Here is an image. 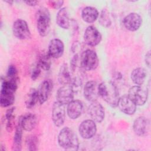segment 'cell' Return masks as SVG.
Instances as JSON below:
<instances>
[{"mask_svg":"<svg viewBox=\"0 0 151 151\" xmlns=\"http://www.w3.org/2000/svg\"><path fill=\"white\" fill-rule=\"evenodd\" d=\"M56 23L61 28L67 29L70 27V20L67 8L60 9L56 15Z\"/></svg>","mask_w":151,"mask_h":151,"instance_id":"cell-20","label":"cell"},{"mask_svg":"<svg viewBox=\"0 0 151 151\" xmlns=\"http://www.w3.org/2000/svg\"><path fill=\"white\" fill-rule=\"evenodd\" d=\"M83 94L84 98L91 102L97 101L99 94V84L94 80L87 81L84 87Z\"/></svg>","mask_w":151,"mask_h":151,"instance_id":"cell-14","label":"cell"},{"mask_svg":"<svg viewBox=\"0 0 151 151\" xmlns=\"http://www.w3.org/2000/svg\"><path fill=\"white\" fill-rule=\"evenodd\" d=\"M37 102H38L37 90L35 88H31L29 90L25 97V106L27 109H32L35 106Z\"/></svg>","mask_w":151,"mask_h":151,"instance_id":"cell-26","label":"cell"},{"mask_svg":"<svg viewBox=\"0 0 151 151\" xmlns=\"http://www.w3.org/2000/svg\"><path fill=\"white\" fill-rule=\"evenodd\" d=\"M84 40L86 44L94 47L97 45L101 40V35L100 31L94 26L87 27L84 33Z\"/></svg>","mask_w":151,"mask_h":151,"instance_id":"cell-12","label":"cell"},{"mask_svg":"<svg viewBox=\"0 0 151 151\" xmlns=\"http://www.w3.org/2000/svg\"><path fill=\"white\" fill-rule=\"evenodd\" d=\"M23 130L30 132L37 125V117L32 113H27L21 116L18 120Z\"/></svg>","mask_w":151,"mask_h":151,"instance_id":"cell-19","label":"cell"},{"mask_svg":"<svg viewBox=\"0 0 151 151\" xmlns=\"http://www.w3.org/2000/svg\"><path fill=\"white\" fill-rule=\"evenodd\" d=\"M99 22L101 25L107 28L110 26L111 24L109 12L106 9H103L99 15Z\"/></svg>","mask_w":151,"mask_h":151,"instance_id":"cell-30","label":"cell"},{"mask_svg":"<svg viewBox=\"0 0 151 151\" xmlns=\"http://www.w3.org/2000/svg\"><path fill=\"white\" fill-rule=\"evenodd\" d=\"M78 132L81 137L85 139H89L94 136L97 132L96 122L91 119L83 121L78 127Z\"/></svg>","mask_w":151,"mask_h":151,"instance_id":"cell-10","label":"cell"},{"mask_svg":"<svg viewBox=\"0 0 151 151\" xmlns=\"http://www.w3.org/2000/svg\"><path fill=\"white\" fill-rule=\"evenodd\" d=\"M25 3H26L28 5L31 6H36L38 4V1H25Z\"/></svg>","mask_w":151,"mask_h":151,"instance_id":"cell-35","label":"cell"},{"mask_svg":"<svg viewBox=\"0 0 151 151\" xmlns=\"http://www.w3.org/2000/svg\"><path fill=\"white\" fill-rule=\"evenodd\" d=\"M12 32L14 35L19 40H28L31 37L27 22L22 19H18L14 21L12 25Z\"/></svg>","mask_w":151,"mask_h":151,"instance_id":"cell-6","label":"cell"},{"mask_svg":"<svg viewBox=\"0 0 151 151\" xmlns=\"http://www.w3.org/2000/svg\"><path fill=\"white\" fill-rule=\"evenodd\" d=\"M41 72V68L37 65V66L33 69L31 74V78L33 81H35L37 80L38 77L40 76Z\"/></svg>","mask_w":151,"mask_h":151,"instance_id":"cell-32","label":"cell"},{"mask_svg":"<svg viewBox=\"0 0 151 151\" xmlns=\"http://www.w3.org/2000/svg\"><path fill=\"white\" fill-rule=\"evenodd\" d=\"M22 130L20 123L18 122L15 130V134L13 138L12 150L15 151H19L22 149Z\"/></svg>","mask_w":151,"mask_h":151,"instance_id":"cell-24","label":"cell"},{"mask_svg":"<svg viewBox=\"0 0 151 151\" xmlns=\"http://www.w3.org/2000/svg\"><path fill=\"white\" fill-rule=\"evenodd\" d=\"M150 51H148L146 54H145V61L146 64L147 65V67H150Z\"/></svg>","mask_w":151,"mask_h":151,"instance_id":"cell-34","label":"cell"},{"mask_svg":"<svg viewBox=\"0 0 151 151\" xmlns=\"http://www.w3.org/2000/svg\"><path fill=\"white\" fill-rule=\"evenodd\" d=\"M49 5L54 9H61L64 4L63 1H49L48 2Z\"/></svg>","mask_w":151,"mask_h":151,"instance_id":"cell-33","label":"cell"},{"mask_svg":"<svg viewBox=\"0 0 151 151\" xmlns=\"http://www.w3.org/2000/svg\"><path fill=\"white\" fill-rule=\"evenodd\" d=\"M52 89V83L50 80H45L40 84L37 90L38 103L40 104H42L48 100Z\"/></svg>","mask_w":151,"mask_h":151,"instance_id":"cell-17","label":"cell"},{"mask_svg":"<svg viewBox=\"0 0 151 151\" xmlns=\"http://www.w3.org/2000/svg\"><path fill=\"white\" fill-rule=\"evenodd\" d=\"M146 71L145 68L142 67H137L133 69L130 74L132 81L136 84L142 85L146 78Z\"/></svg>","mask_w":151,"mask_h":151,"instance_id":"cell-23","label":"cell"},{"mask_svg":"<svg viewBox=\"0 0 151 151\" xmlns=\"http://www.w3.org/2000/svg\"><path fill=\"white\" fill-rule=\"evenodd\" d=\"M87 112L91 120L96 123H101L105 117L104 109L97 101L91 102L88 107Z\"/></svg>","mask_w":151,"mask_h":151,"instance_id":"cell-11","label":"cell"},{"mask_svg":"<svg viewBox=\"0 0 151 151\" xmlns=\"http://www.w3.org/2000/svg\"><path fill=\"white\" fill-rule=\"evenodd\" d=\"M15 101L14 93L1 90L0 105L2 107H7L11 106Z\"/></svg>","mask_w":151,"mask_h":151,"instance_id":"cell-25","label":"cell"},{"mask_svg":"<svg viewBox=\"0 0 151 151\" xmlns=\"http://www.w3.org/2000/svg\"><path fill=\"white\" fill-rule=\"evenodd\" d=\"M37 28L41 37L47 36L51 28V15L50 11L45 7L40 8L36 13Z\"/></svg>","mask_w":151,"mask_h":151,"instance_id":"cell-3","label":"cell"},{"mask_svg":"<svg viewBox=\"0 0 151 151\" xmlns=\"http://www.w3.org/2000/svg\"><path fill=\"white\" fill-rule=\"evenodd\" d=\"M25 145L28 150H37L38 146V139L37 137L35 135L28 136L25 139Z\"/></svg>","mask_w":151,"mask_h":151,"instance_id":"cell-29","label":"cell"},{"mask_svg":"<svg viewBox=\"0 0 151 151\" xmlns=\"http://www.w3.org/2000/svg\"><path fill=\"white\" fill-rule=\"evenodd\" d=\"M123 24L126 29L130 31H135L140 27L142 24V18L139 14L131 12L123 18Z\"/></svg>","mask_w":151,"mask_h":151,"instance_id":"cell-13","label":"cell"},{"mask_svg":"<svg viewBox=\"0 0 151 151\" xmlns=\"http://www.w3.org/2000/svg\"><path fill=\"white\" fill-rule=\"evenodd\" d=\"M99 94L111 107H117L120 96L118 88L114 82L106 81L99 84Z\"/></svg>","mask_w":151,"mask_h":151,"instance_id":"cell-1","label":"cell"},{"mask_svg":"<svg viewBox=\"0 0 151 151\" xmlns=\"http://www.w3.org/2000/svg\"><path fill=\"white\" fill-rule=\"evenodd\" d=\"M83 111V104L80 100H73L67 104V113L71 119L79 117Z\"/></svg>","mask_w":151,"mask_h":151,"instance_id":"cell-18","label":"cell"},{"mask_svg":"<svg viewBox=\"0 0 151 151\" xmlns=\"http://www.w3.org/2000/svg\"><path fill=\"white\" fill-rule=\"evenodd\" d=\"M52 120L57 127L62 126L65 120V105L56 101L54 103L52 109Z\"/></svg>","mask_w":151,"mask_h":151,"instance_id":"cell-7","label":"cell"},{"mask_svg":"<svg viewBox=\"0 0 151 151\" xmlns=\"http://www.w3.org/2000/svg\"><path fill=\"white\" fill-rule=\"evenodd\" d=\"M117 106L124 114L132 115L135 113L137 106L129 98L127 94H125L119 97Z\"/></svg>","mask_w":151,"mask_h":151,"instance_id":"cell-15","label":"cell"},{"mask_svg":"<svg viewBox=\"0 0 151 151\" xmlns=\"http://www.w3.org/2000/svg\"><path fill=\"white\" fill-rule=\"evenodd\" d=\"M127 96L136 106H142L145 104L148 97L147 88L139 85L131 87Z\"/></svg>","mask_w":151,"mask_h":151,"instance_id":"cell-5","label":"cell"},{"mask_svg":"<svg viewBox=\"0 0 151 151\" xmlns=\"http://www.w3.org/2000/svg\"><path fill=\"white\" fill-rule=\"evenodd\" d=\"M99 16L98 10L93 6H86L81 11V18L87 23H93Z\"/></svg>","mask_w":151,"mask_h":151,"instance_id":"cell-21","label":"cell"},{"mask_svg":"<svg viewBox=\"0 0 151 151\" xmlns=\"http://www.w3.org/2000/svg\"><path fill=\"white\" fill-rule=\"evenodd\" d=\"M6 75L8 79H15V80L18 79V71L15 65H10L8 66Z\"/></svg>","mask_w":151,"mask_h":151,"instance_id":"cell-31","label":"cell"},{"mask_svg":"<svg viewBox=\"0 0 151 151\" xmlns=\"http://www.w3.org/2000/svg\"><path fill=\"white\" fill-rule=\"evenodd\" d=\"M75 93L76 92L70 84L64 85L57 91V101L65 106L67 105L73 100Z\"/></svg>","mask_w":151,"mask_h":151,"instance_id":"cell-9","label":"cell"},{"mask_svg":"<svg viewBox=\"0 0 151 151\" xmlns=\"http://www.w3.org/2000/svg\"><path fill=\"white\" fill-rule=\"evenodd\" d=\"M71 78L68 65L66 63L63 64L60 68L58 74L57 79L58 83L63 86L68 84L71 82Z\"/></svg>","mask_w":151,"mask_h":151,"instance_id":"cell-22","label":"cell"},{"mask_svg":"<svg viewBox=\"0 0 151 151\" xmlns=\"http://www.w3.org/2000/svg\"><path fill=\"white\" fill-rule=\"evenodd\" d=\"M5 2H7V3H8L10 5H12V3H13V1H6Z\"/></svg>","mask_w":151,"mask_h":151,"instance_id":"cell-36","label":"cell"},{"mask_svg":"<svg viewBox=\"0 0 151 151\" xmlns=\"http://www.w3.org/2000/svg\"><path fill=\"white\" fill-rule=\"evenodd\" d=\"M15 109V107L8 109L6 110L5 115V119L6 120V129L9 133L12 132L15 126V115L14 114Z\"/></svg>","mask_w":151,"mask_h":151,"instance_id":"cell-27","label":"cell"},{"mask_svg":"<svg viewBox=\"0 0 151 151\" xmlns=\"http://www.w3.org/2000/svg\"><path fill=\"white\" fill-rule=\"evenodd\" d=\"M150 127L149 120L144 116L138 117L133 122V130L134 133L139 136L144 137L148 135Z\"/></svg>","mask_w":151,"mask_h":151,"instance_id":"cell-8","label":"cell"},{"mask_svg":"<svg viewBox=\"0 0 151 151\" xmlns=\"http://www.w3.org/2000/svg\"><path fill=\"white\" fill-rule=\"evenodd\" d=\"M80 63L81 67L84 70H95L99 65V59L96 52L92 50H86L80 56Z\"/></svg>","mask_w":151,"mask_h":151,"instance_id":"cell-4","label":"cell"},{"mask_svg":"<svg viewBox=\"0 0 151 151\" xmlns=\"http://www.w3.org/2000/svg\"><path fill=\"white\" fill-rule=\"evenodd\" d=\"M51 57L49 55L48 52H44L40 55L38 62H37V65L39 66L41 69L48 71L50 69L51 65Z\"/></svg>","mask_w":151,"mask_h":151,"instance_id":"cell-28","label":"cell"},{"mask_svg":"<svg viewBox=\"0 0 151 151\" xmlns=\"http://www.w3.org/2000/svg\"><path fill=\"white\" fill-rule=\"evenodd\" d=\"M64 51V45L61 40L54 38L50 41L47 52L51 58L55 59L60 58L63 55Z\"/></svg>","mask_w":151,"mask_h":151,"instance_id":"cell-16","label":"cell"},{"mask_svg":"<svg viewBox=\"0 0 151 151\" xmlns=\"http://www.w3.org/2000/svg\"><path fill=\"white\" fill-rule=\"evenodd\" d=\"M58 143L61 147L67 150H77L79 147L77 136L68 127L60 130L58 135Z\"/></svg>","mask_w":151,"mask_h":151,"instance_id":"cell-2","label":"cell"}]
</instances>
